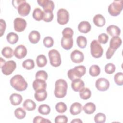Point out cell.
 I'll return each mask as SVG.
<instances>
[{
    "mask_svg": "<svg viewBox=\"0 0 123 123\" xmlns=\"http://www.w3.org/2000/svg\"><path fill=\"white\" fill-rule=\"evenodd\" d=\"M33 88L35 91L40 90L46 89L47 83L45 80L40 79H36L33 82Z\"/></svg>",
    "mask_w": 123,
    "mask_h": 123,
    "instance_id": "15",
    "label": "cell"
},
{
    "mask_svg": "<svg viewBox=\"0 0 123 123\" xmlns=\"http://www.w3.org/2000/svg\"><path fill=\"white\" fill-rule=\"evenodd\" d=\"M106 115L103 113H98L94 117V121L96 123H103L106 121Z\"/></svg>",
    "mask_w": 123,
    "mask_h": 123,
    "instance_id": "40",
    "label": "cell"
},
{
    "mask_svg": "<svg viewBox=\"0 0 123 123\" xmlns=\"http://www.w3.org/2000/svg\"><path fill=\"white\" fill-rule=\"evenodd\" d=\"M11 86L18 91L25 90L28 86L27 83L20 74H16L12 77L10 81Z\"/></svg>",
    "mask_w": 123,
    "mask_h": 123,
    "instance_id": "1",
    "label": "cell"
},
{
    "mask_svg": "<svg viewBox=\"0 0 123 123\" xmlns=\"http://www.w3.org/2000/svg\"><path fill=\"white\" fill-rule=\"evenodd\" d=\"M6 27V24L5 21L1 19L0 20V36L2 37L4 33Z\"/></svg>",
    "mask_w": 123,
    "mask_h": 123,
    "instance_id": "49",
    "label": "cell"
},
{
    "mask_svg": "<svg viewBox=\"0 0 123 123\" xmlns=\"http://www.w3.org/2000/svg\"><path fill=\"white\" fill-rule=\"evenodd\" d=\"M28 39L31 43L37 44L40 39V33L36 30L32 31L28 35Z\"/></svg>",
    "mask_w": 123,
    "mask_h": 123,
    "instance_id": "21",
    "label": "cell"
},
{
    "mask_svg": "<svg viewBox=\"0 0 123 123\" xmlns=\"http://www.w3.org/2000/svg\"><path fill=\"white\" fill-rule=\"evenodd\" d=\"M96 88L101 91H106L110 86L109 81L105 78H99L98 79L95 83Z\"/></svg>",
    "mask_w": 123,
    "mask_h": 123,
    "instance_id": "9",
    "label": "cell"
},
{
    "mask_svg": "<svg viewBox=\"0 0 123 123\" xmlns=\"http://www.w3.org/2000/svg\"><path fill=\"white\" fill-rule=\"evenodd\" d=\"M86 72V68L83 65L75 66L74 68L71 69L68 71L67 75L68 78L72 81L80 78L85 75Z\"/></svg>",
    "mask_w": 123,
    "mask_h": 123,
    "instance_id": "3",
    "label": "cell"
},
{
    "mask_svg": "<svg viewBox=\"0 0 123 123\" xmlns=\"http://www.w3.org/2000/svg\"><path fill=\"white\" fill-rule=\"evenodd\" d=\"M123 2L122 0H115L110 4L108 7L109 14L112 16L119 15L123 10Z\"/></svg>",
    "mask_w": 123,
    "mask_h": 123,
    "instance_id": "4",
    "label": "cell"
},
{
    "mask_svg": "<svg viewBox=\"0 0 123 123\" xmlns=\"http://www.w3.org/2000/svg\"><path fill=\"white\" fill-rule=\"evenodd\" d=\"M62 34L63 37H73L74 32L72 28L70 27H66L63 30Z\"/></svg>",
    "mask_w": 123,
    "mask_h": 123,
    "instance_id": "45",
    "label": "cell"
},
{
    "mask_svg": "<svg viewBox=\"0 0 123 123\" xmlns=\"http://www.w3.org/2000/svg\"><path fill=\"white\" fill-rule=\"evenodd\" d=\"M109 39V36L106 33H102L98 37V41L99 43L106 44Z\"/></svg>",
    "mask_w": 123,
    "mask_h": 123,
    "instance_id": "46",
    "label": "cell"
},
{
    "mask_svg": "<svg viewBox=\"0 0 123 123\" xmlns=\"http://www.w3.org/2000/svg\"><path fill=\"white\" fill-rule=\"evenodd\" d=\"M57 22L62 25L66 24L69 20V13L65 9H60L57 13Z\"/></svg>",
    "mask_w": 123,
    "mask_h": 123,
    "instance_id": "7",
    "label": "cell"
},
{
    "mask_svg": "<svg viewBox=\"0 0 123 123\" xmlns=\"http://www.w3.org/2000/svg\"><path fill=\"white\" fill-rule=\"evenodd\" d=\"M76 43L77 46L80 48L84 49L86 46L87 39L86 37L82 36H79L77 38Z\"/></svg>",
    "mask_w": 123,
    "mask_h": 123,
    "instance_id": "36",
    "label": "cell"
},
{
    "mask_svg": "<svg viewBox=\"0 0 123 123\" xmlns=\"http://www.w3.org/2000/svg\"><path fill=\"white\" fill-rule=\"evenodd\" d=\"M61 44L62 47L65 50H69L71 49L73 45V37H62Z\"/></svg>",
    "mask_w": 123,
    "mask_h": 123,
    "instance_id": "17",
    "label": "cell"
},
{
    "mask_svg": "<svg viewBox=\"0 0 123 123\" xmlns=\"http://www.w3.org/2000/svg\"><path fill=\"white\" fill-rule=\"evenodd\" d=\"M70 57L72 62L76 63L82 62L84 59V56L83 52L77 49L74 50L71 52Z\"/></svg>",
    "mask_w": 123,
    "mask_h": 123,
    "instance_id": "12",
    "label": "cell"
},
{
    "mask_svg": "<svg viewBox=\"0 0 123 123\" xmlns=\"http://www.w3.org/2000/svg\"><path fill=\"white\" fill-rule=\"evenodd\" d=\"M105 72L108 74H112L115 71V66L112 63H107L104 67Z\"/></svg>",
    "mask_w": 123,
    "mask_h": 123,
    "instance_id": "43",
    "label": "cell"
},
{
    "mask_svg": "<svg viewBox=\"0 0 123 123\" xmlns=\"http://www.w3.org/2000/svg\"><path fill=\"white\" fill-rule=\"evenodd\" d=\"M36 63L39 67H44L47 63V60L46 56L43 54L38 55L36 59Z\"/></svg>",
    "mask_w": 123,
    "mask_h": 123,
    "instance_id": "32",
    "label": "cell"
},
{
    "mask_svg": "<svg viewBox=\"0 0 123 123\" xmlns=\"http://www.w3.org/2000/svg\"><path fill=\"white\" fill-rule=\"evenodd\" d=\"M44 45L47 48L52 47L54 44V40L53 38L49 36L46 37L43 41Z\"/></svg>",
    "mask_w": 123,
    "mask_h": 123,
    "instance_id": "42",
    "label": "cell"
},
{
    "mask_svg": "<svg viewBox=\"0 0 123 123\" xmlns=\"http://www.w3.org/2000/svg\"><path fill=\"white\" fill-rule=\"evenodd\" d=\"M7 41L11 44H14L16 43L18 40L19 37L17 34L14 32H10L8 33L6 36Z\"/></svg>",
    "mask_w": 123,
    "mask_h": 123,
    "instance_id": "30",
    "label": "cell"
},
{
    "mask_svg": "<svg viewBox=\"0 0 123 123\" xmlns=\"http://www.w3.org/2000/svg\"><path fill=\"white\" fill-rule=\"evenodd\" d=\"M85 86L84 82L80 78L76 79L72 81L71 87L72 89L75 92H79Z\"/></svg>",
    "mask_w": 123,
    "mask_h": 123,
    "instance_id": "16",
    "label": "cell"
},
{
    "mask_svg": "<svg viewBox=\"0 0 123 123\" xmlns=\"http://www.w3.org/2000/svg\"><path fill=\"white\" fill-rule=\"evenodd\" d=\"M38 111L42 115H48L50 112V108L47 104H41L38 108Z\"/></svg>",
    "mask_w": 123,
    "mask_h": 123,
    "instance_id": "34",
    "label": "cell"
},
{
    "mask_svg": "<svg viewBox=\"0 0 123 123\" xmlns=\"http://www.w3.org/2000/svg\"><path fill=\"white\" fill-rule=\"evenodd\" d=\"M16 68V63L13 60L6 62L1 66L2 73L5 75H9L12 73Z\"/></svg>",
    "mask_w": 123,
    "mask_h": 123,
    "instance_id": "8",
    "label": "cell"
},
{
    "mask_svg": "<svg viewBox=\"0 0 123 123\" xmlns=\"http://www.w3.org/2000/svg\"><path fill=\"white\" fill-rule=\"evenodd\" d=\"M68 85L63 79H58L55 84L54 95L58 98H63L67 94Z\"/></svg>",
    "mask_w": 123,
    "mask_h": 123,
    "instance_id": "2",
    "label": "cell"
},
{
    "mask_svg": "<svg viewBox=\"0 0 123 123\" xmlns=\"http://www.w3.org/2000/svg\"><path fill=\"white\" fill-rule=\"evenodd\" d=\"M83 107L81 103L74 102L73 103L70 108V112L72 115H76L80 113L82 111Z\"/></svg>",
    "mask_w": 123,
    "mask_h": 123,
    "instance_id": "20",
    "label": "cell"
},
{
    "mask_svg": "<svg viewBox=\"0 0 123 123\" xmlns=\"http://www.w3.org/2000/svg\"><path fill=\"white\" fill-rule=\"evenodd\" d=\"M27 50L26 47L23 45H18L14 49V55L19 59H21L25 57L27 54Z\"/></svg>",
    "mask_w": 123,
    "mask_h": 123,
    "instance_id": "13",
    "label": "cell"
},
{
    "mask_svg": "<svg viewBox=\"0 0 123 123\" xmlns=\"http://www.w3.org/2000/svg\"><path fill=\"white\" fill-rule=\"evenodd\" d=\"M96 106L93 102H87L85 104L83 107V110L84 112L87 114L93 113L96 111Z\"/></svg>",
    "mask_w": 123,
    "mask_h": 123,
    "instance_id": "26",
    "label": "cell"
},
{
    "mask_svg": "<svg viewBox=\"0 0 123 123\" xmlns=\"http://www.w3.org/2000/svg\"><path fill=\"white\" fill-rule=\"evenodd\" d=\"M115 51L116 50H115L114 49H112L111 48L109 47L107 51H106V58L107 59H110L112 57V56L113 55L114 53L115 52Z\"/></svg>",
    "mask_w": 123,
    "mask_h": 123,
    "instance_id": "50",
    "label": "cell"
},
{
    "mask_svg": "<svg viewBox=\"0 0 123 123\" xmlns=\"http://www.w3.org/2000/svg\"><path fill=\"white\" fill-rule=\"evenodd\" d=\"M48 56L49 58L50 63L52 66L57 67L61 65L62 60L60 54L58 50L54 49L50 50L49 51Z\"/></svg>",
    "mask_w": 123,
    "mask_h": 123,
    "instance_id": "6",
    "label": "cell"
},
{
    "mask_svg": "<svg viewBox=\"0 0 123 123\" xmlns=\"http://www.w3.org/2000/svg\"><path fill=\"white\" fill-rule=\"evenodd\" d=\"M107 33L112 37H119L121 33L120 28L115 25H110L106 29Z\"/></svg>",
    "mask_w": 123,
    "mask_h": 123,
    "instance_id": "18",
    "label": "cell"
},
{
    "mask_svg": "<svg viewBox=\"0 0 123 123\" xmlns=\"http://www.w3.org/2000/svg\"><path fill=\"white\" fill-rule=\"evenodd\" d=\"M1 54L5 58L7 59L11 58L14 55L13 49L9 47H5L3 48L1 51Z\"/></svg>",
    "mask_w": 123,
    "mask_h": 123,
    "instance_id": "31",
    "label": "cell"
},
{
    "mask_svg": "<svg viewBox=\"0 0 123 123\" xmlns=\"http://www.w3.org/2000/svg\"><path fill=\"white\" fill-rule=\"evenodd\" d=\"M71 123H82L83 122L80 119H75L73 120H72L71 122Z\"/></svg>",
    "mask_w": 123,
    "mask_h": 123,
    "instance_id": "52",
    "label": "cell"
},
{
    "mask_svg": "<svg viewBox=\"0 0 123 123\" xmlns=\"http://www.w3.org/2000/svg\"><path fill=\"white\" fill-rule=\"evenodd\" d=\"M34 97L37 101L45 100L47 97V92L46 89L36 91L34 95Z\"/></svg>",
    "mask_w": 123,
    "mask_h": 123,
    "instance_id": "25",
    "label": "cell"
},
{
    "mask_svg": "<svg viewBox=\"0 0 123 123\" xmlns=\"http://www.w3.org/2000/svg\"><path fill=\"white\" fill-rule=\"evenodd\" d=\"M38 4L41 6L44 11H49L52 12L54 8V3L53 1L49 0H38Z\"/></svg>",
    "mask_w": 123,
    "mask_h": 123,
    "instance_id": "14",
    "label": "cell"
},
{
    "mask_svg": "<svg viewBox=\"0 0 123 123\" xmlns=\"http://www.w3.org/2000/svg\"><path fill=\"white\" fill-rule=\"evenodd\" d=\"M14 29L17 32H21L23 31L26 28V21L20 17L16 18L13 22Z\"/></svg>",
    "mask_w": 123,
    "mask_h": 123,
    "instance_id": "11",
    "label": "cell"
},
{
    "mask_svg": "<svg viewBox=\"0 0 123 123\" xmlns=\"http://www.w3.org/2000/svg\"><path fill=\"white\" fill-rule=\"evenodd\" d=\"M31 10L30 4L26 2L25 0H24L17 7L18 13L22 16H26L29 14Z\"/></svg>",
    "mask_w": 123,
    "mask_h": 123,
    "instance_id": "10",
    "label": "cell"
},
{
    "mask_svg": "<svg viewBox=\"0 0 123 123\" xmlns=\"http://www.w3.org/2000/svg\"><path fill=\"white\" fill-rule=\"evenodd\" d=\"M122 39L119 37H113L110 40V48L116 50L122 44Z\"/></svg>",
    "mask_w": 123,
    "mask_h": 123,
    "instance_id": "22",
    "label": "cell"
},
{
    "mask_svg": "<svg viewBox=\"0 0 123 123\" xmlns=\"http://www.w3.org/2000/svg\"><path fill=\"white\" fill-rule=\"evenodd\" d=\"M68 122V118L64 115H59L56 116L55 118V123H66Z\"/></svg>",
    "mask_w": 123,
    "mask_h": 123,
    "instance_id": "47",
    "label": "cell"
},
{
    "mask_svg": "<svg viewBox=\"0 0 123 123\" xmlns=\"http://www.w3.org/2000/svg\"><path fill=\"white\" fill-rule=\"evenodd\" d=\"M89 74L93 77L98 76L100 73V67L98 65H93L89 69Z\"/></svg>",
    "mask_w": 123,
    "mask_h": 123,
    "instance_id": "33",
    "label": "cell"
},
{
    "mask_svg": "<svg viewBox=\"0 0 123 123\" xmlns=\"http://www.w3.org/2000/svg\"><path fill=\"white\" fill-rule=\"evenodd\" d=\"M90 52L91 55L94 58H99L102 56L103 52V49L98 40H93L91 42Z\"/></svg>",
    "mask_w": 123,
    "mask_h": 123,
    "instance_id": "5",
    "label": "cell"
},
{
    "mask_svg": "<svg viewBox=\"0 0 123 123\" xmlns=\"http://www.w3.org/2000/svg\"><path fill=\"white\" fill-rule=\"evenodd\" d=\"M22 96L17 93H13L10 96V100L11 103L14 106H17L21 104L22 101Z\"/></svg>",
    "mask_w": 123,
    "mask_h": 123,
    "instance_id": "23",
    "label": "cell"
},
{
    "mask_svg": "<svg viewBox=\"0 0 123 123\" xmlns=\"http://www.w3.org/2000/svg\"><path fill=\"white\" fill-rule=\"evenodd\" d=\"M44 16V11H42L39 8H37L34 10L33 12V17L35 20L40 21L42 20H43Z\"/></svg>",
    "mask_w": 123,
    "mask_h": 123,
    "instance_id": "28",
    "label": "cell"
},
{
    "mask_svg": "<svg viewBox=\"0 0 123 123\" xmlns=\"http://www.w3.org/2000/svg\"><path fill=\"white\" fill-rule=\"evenodd\" d=\"M44 16L43 20L46 22H50L52 21L53 18V14L52 12L49 11H44Z\"/></svg>",
    "mask_w": 123,
    "mask_h": 123,
    "instance_id": "44",
    "label": "cell"
},
{
    "mask_svg": "<svg viewBox=\"0 0 123 123\" xmlns=\"http://www.w3.org/2000/svg\"><path fill=\"white\" fill-rule=\"evenodd\" d=\"M48 74L47 72L44 70H39L37 71L35 75L36 79H40L46 80L48 78Z\"/></svg>",
    "mask_w": 123,
    "mask_h": 123,
    "instance_id": "41",
    "label": "cell"
},
{
    "mask_svg": "<svg viewBox=\"0 0 123 123\" xmlns=\"http://www.w3.org/2000/svg\"><path fill=\"white\" fill-rule=\"evenodd\" d=\"M115 83L118 86H122L123 84V74L122 72L116 73L114 77Z\"/></svg>",
    "mask_w": 123,
    "mask_h": 123,
    "instance_id": "39",
    "label": "cell"
},
{
    "mask_svg": "<svg viewBox=\"0 0 123 123\" xmlns=\"http://www.w3.org/2000/svg\"><path fill=\"white\" fill-rule=\"evenodd\" d=\"M91 95L90 90L87 87H84L79 91V96L81 99L86 100L89 99Z\"/></svg>",
    "mask_w": 123,
    "mask_h": 123,
    "instance_id": "29",
    "label": "cell"
},
{
    "mask_svg": "<svg viewBox=\"0 0 123 123\" xmlns=\"http://www.w3.org/2000/svg\"><path fill=\"white\" fill-rule=\"evenodd\" d=\"M23 106L25 109L28 111L34 110L36 108V104L32 99H27L24 101Z\"/></svg>",
    "mask_w": 123,
    "mask_h": 123,
    "instance_id": "27",
    "label": "cell"
},
{
    "mask_svg": "<svg viewBox=\"0 0 123 123\" xmlns=\"http://www.w3.org/2000/svg\"><path fill=\"white\" fill-rule=\"evenodd\" d=\"M22 66L26 70H31L33 69L35 67L34 61L32 59H26L23 62Z\"/></svg>",
    "mask_w": 123,
    "mask_h": 123,
    "instance_id": "35",
    "label": "cell"
},
{
    "mask_svg": "<svg viewBox=\"0 0 123 123\" xmlns=\"http://www.w3.org/2000/svg\"><path fill=\"white\" fill-rule=\"evenodd\" d=\"M56 111L60 113H64L67 109L66 105L63 102H59L57 103L55 106Z\"/></svg>",
    "mask_w": 123,
    "mask_h": 123,
    "instance_id": "38",
    "label": "cell"
},
{
    "mask_svg": "<svg viewBox=\"0 0 123 123\" xmlns=\"http://www.w3.org/2000/svg\"><path fill=\"white\" fill-rule=\"evenodd\" d=\"M24 0H13L12 1V3L13 6L15 8L17 9L18 6L24 1Z\"/></svg>",
    "mask_w": 123,
    "mask_h": 123,
    "instance_id": "51",
    "label": "cell"
},
{
    "mask_svg": "<svg viewBox=\"0 0 123 123\" xmlns=\"http://www.w3.org/2000/svg\"><path fill=\"white\" fill-rule=\"evenodd\" d=\"M91 25L90 23L86 21L81 22L78 25V29L79 31L83 33H87L91 30Z\"/></svg>",
    "mask_w": 123,
    "mask_h": 123,
    "instance_id": "19",
    "label": "cell"
},
{
    "mask_svg": "<svg viewBox=\"0 0 123 123\" xmlns=\"http://www.w3.org/2000/svg\"><path fill=\"white\" fill-rule=\"evenodd\" d=\"M14 115L17 119L21 120L25 117L26 112L23 108H18L14 111Z\"/></svg>",
    "mask_w": 123,
    "mask_h": 123,
    "instance_id": "37",
    "label": "cell"
},
{
    "mask_svg": "<svg viewBox=\"0 0 123 123\" xmlns=\"http://www.w3.org/2000/svg\"><path fill=\"white\" fill-rule=\"evenodd\" d=\"M93 23L94 24L98 27H102L104 26L106 23L105 18L100 14H96L93 17Z\"/></svg>",
    "mask_w": 123,
    "mask_h": 123,
    "instance_id": "24",
    "label": "cell"
},
{
    "mask_svg": "<svg viewBox=\"0 0 123 123\" xmlns=\"http://www.w3.org/2000/svg\"><path fill=\"white\" fill-rule=\"evenodd\" d=\"M33 123H51L50 121L47 119H45L40 116H36L33 119Z\"/></svg>",
    "mask_w": 123,
    "mask_h": 123,
    "instance_id": "48",
    "label": "cell"
}]
</instances>
